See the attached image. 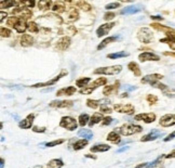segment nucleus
<instances>
[{
  "mask_svg": "<svg viewBox=\"0 0 175 168\" xmlns=\"http://www.w3.org/2000/svg\"><path fill=\"white\" fill-rule=\"evenodd\" d=\"M143 130V128L139 125H134V124H126L122 125L118 129L119 134H122V136H132V134L138 133Z\"/></svg>",
  "mask_w": 175,
  "mask_h": 168,
  "instance_id": "1",
  "label": "nucleus"
},
{
  "mask_svg": "<svg viewBox=\"0 0 175 168\" xmlns=\"http://www.w3.org/2000/svg\"><path fill=\"white\" fill-rule=\"evenodd\" d=\"M137 39L143 44H150L154 41V33L148 27H142L137 31Z\"/></svg>",
  "mask_w": 175,
  "mask_h": 168,
  "instance_id": "2",
  "label": "nucleus"
},
{
  "mask_svg": "<svg viewBox=\"0 0 175 168\" xmlns=\"http://www.w3.org/2000/svg\"><path fill=\"white\" fill-rule=\"evenodd\" d=\"M122 71L121 65H111V66L100 67L94 71V74H102V75H118Z\"/></svg>",
  "mask_w": 175,
  "mask_h": 168,
  "instance_id": "3",
  "label": "nucleus"
},
{
  "mask_svg": "<svg viewBox=\"0 0 175 168\" xmlns=\"http://www.w3.org/2000/svg\"><path fill=\"white\" fill-rule=\"evenodd\" d=\"M59 126L64 128V129L69 130V131H74V130L77 129L78 123L75 118H72L70 116H64L62 117L61 122H59Z\"/></svg>",
  "mask_w": 175,
  "mask_h": 168,
  "instance_id": "4",
  "label": "nucleus"
},
{
  "mask_svg": "<svg viewBox=\"0 0 175 168\" xmlns=\"http://www.w3.org/2000/svg\"><path fill=\"white\" fill-rule=\"evenodd\" d=\"M150 26H152L154 29H157V31H161L163 33H165L167 35V38L170 39L171 41H174L175 39V33H174V29L169 27V26H164V25H160L158 23H152Z\"/></svg>",
  "mask_w": 175,
  "mask_h": 168,
  "instance_id": "5",
  "label": "nucleus"
},
{
  "mask_svg": "<svg viewBox=\"0 0 175 168\" xmlns=\"http://www.w3.org/2000/svg\"><path fill=\"white\" fill-rule=\"evenodd\" d=\"M13 15H18V18H22V20H28L33 16V12L31 10H29L28 8H15L14 10H12Z\"/></svg>",
  "mask_w": 175,
  "mask_h": 168,
  "instance_id": "6",
  "label": "nucleus"
},
{
  "mask_svg": "<svg viewBox=\"0 0 175 168\" xmlns=\"http://www.w3.org/2000/svg\"><path fill=\"white\" fill-rule=\"evenodd\" d=\"M113 110L118 113L128 114V115H132L135 112V107L132 104H115Z\"/></svg>",
  "mask_w": 175,
  "mask_h": 168,
  "instance_id": "7",
  "label": "nucleus"
},
{
  "mask_svg": "<svg viewBox=\"0 0 175 168\" xmlns=\"http://www.w3.org/2000/svg\"><path fill=\"white\" fill-rule=\"evenodd\" d=\"M67 75V71L66 70H63L62 73L59 74V76H56V77H54L53 79L51 80H48V81H44V83H39V84H35V85L30 86L31 88H40V87H49V86H52L54 85V84H56L57 81L59 80V78L63 77V76Z\"/></svg>",
  "mask_w": 175,
  "mask_h": 168,
  "instance_id": "8",
  "label": "nucleus"
},
{
  "mask_svg": "<svg viewBox=\"0 0 175 168\" xmlns=\"http://www.w3.org/2000/svg\"><path fill=\"white\" fill-rule=\"evenodd\" d=\"M116 25L115 22H111V23H106V24H103V25H100L97 29H96V35L97 37H103V36H106L109 31L113 29V26Z\"/></svg>",
  "mask_w": 175,
  "mask_h": 168,
  "instance_id": "9",
  "label": "nucleus"
},
{
  "mask_svg": "<svg viewBox=\"0 0 175 168\" xmlns=\"http://www.w3.org/2000/svg\"><path fill=\"white\" fill-rule=\"evenodd\" d=\"M135 120H143L146 124H150L156 120V114L154 113H142L135 115Z\"/></svg>",
  "mask_w": 175,
  "mask_h": 168,
  "instance_id": "10",
  "label": "nucleus"
},
{
  "mask_svg": "<svg viewBox=\"0 0 175 168\" xmlns=\"http://www.w3.org/2000/svg\"><path fill=\"white\" fill-rule=\"evenodd\" d=\"M72 104H74V101L72 100H54L50 102L49 106L63 109V107H70V106H72Z\"/></svg>",
  "mask_w": 175,
  "mask_h": 168,
  "instance_id": "11",
  "label": "nucleus"
},
{
  "mask_svg": "<svg viewBox=\"0 0 175 168\" xmlns=\"http://www.w3.org/2000/svg\"><path fill=\"white\" fill-rule=\"evenodd\" d=\"M175 124V116L174 114H165L160 118V125L162 127H170L174 126Z\"/></svg>",
  "mask_w": 175,
  "mask_h": 168,
  "instance_id": "12",
  "label": "nucleus"
},
{
  "mask_svg": "<svg viewBox=\"0 0 175 168\" xmlns=\"http://www.w3.org/2000/svg\"><path fill=\"white\" fill-rule=\"evenodd\" d=\"M162 78L163 75H161V74H150V75H146L144 78H142L141 81H142V84H149L151 86L152 84L157 83V81H159Z\"/></svg>",
  "mask_w": 175,
  "mask_h": 168,
  "instance_id": "13",
  "label": "nucleus"
},
{
  "mask_svg": "<svg viewBox=\"0 0 175 168\" xmlns=\"http://www.w3.org/2000/svg\"><path fill=\"white\" fill-rule=\"evenodd\" d=\"M72 44V39H70L69 36H64L59 39L56 44V48L61 51H65L66 49H68Z\"/></svg>",
  "mask_w": 175,
  "mask_h": 168,
  "instance_id": "14",
  "label": "nucleus"
},
{
  "mask_svg": "<svg viewBox=\"0 0 175 168\" xmlns=\"http://www.w3.org/2000/svg\"><path fill=\"white\" fill-rule=\"evenodd\" d=\"M138 60L141 62H147V61H159L160 57L154 54L152 52H143L138 55Z\"/></svg>",
  "mask_w": 175,
  "mask_h": 168,
  "instance_id": "15",
  "label": "nucleus"
},
{
  "mask_svg": "<svg viewBox=\"0 0 175 168\" xmlns=\"http://www.w3.org/2000/svg\"><path fill=\"white\" fill-rule=\"evenodd\" d=\"M33 119H35V115H33V114H29L26 118H24L23 120L20 122L18 126H20V128H22V129H29V128H31V126H33Z\"/></svg>",
  "mask_w": 175,
  "mask_h": 168,
  "instance_id": "16",
  "label": "nucleus"
},
{
  "mask_svg": "<svg viewBox=\"0 0 175 168\" xmlns=\"http://www.w3.org/2000/svg\"><path fill=\"white\" fill-rule=\"evenodd\" d=\"M162 132L161 131H158L157 129H154L151 132H149L148 134H146V136H144V137L141 139V141L142 142H147V141H154V140L158 139L159 137H162Z\"/></svg>",
  "mask_w": 175,
  "mask_h": 168,
  "instance_id": "17",
  "label": "nucleus"
},
{
  "mask_svg": "<svg viewBox=\"0 0 175 168\" xmlns=\"http://www.w3.org/2000/svg\"><path fill=\"white\" fill-rule=\"evenodd\" d=\"M66 11H68L67 13V18H66V22L68 23H72V22H75L78 20L79 18V12L76 8H68L66 9Z\"/></svg>",
  "mask_w": 175,
  "mask_h": 168,
  "instance_id": "18",
  "label": "nucleus"
},
{
  "mask_svg": "<svg viewBox=\"0 0 175 168\" xmlns=\"http://www.w3.org/2000/svg\"><path fill=\"white\" fill-rule=\"evenodd\" d=\"M119 86H120L119 81H116L113 85L107 86V87H105V88L103 89V94L104 96H110L113 93H117L119 90Z\"/></svg>",
  "mask_w": 175,
  "mask_h": 168,
  "instance_id": "19",
  "label": "nucleus"
},
{
  "mask_svg": "<svg viewBox=\"0 0 175 168\" xmlns=\"http://www.w3.org/2000/svg\"><path fill=\"white\" fill-rule=\"evenodd\" d=\"M76 91H77L76 87H74V86H69V87H66V88L59 89V90L56 92V96L57 97H63V96L69 97V96H72Z\"/></svg>",
  "mask_w": 175,
  "mask_h": 168,
  "instance_id": "20",
  "label": "nucleus"
},
{
  "mask_svg": "<svg viewBox=\"0 0 175 168\" xmlns=\"http://www.w3.org/2000/svg\"><path fill=\"white\" fill-rule=\"evenodd\" d=\"M118 39H119V36H118V35H117V36H109V37H107V38L104 39L103 41L100 42V44L97 46V50L104 49V48H106V47L108 46L109 44H113V42L117 41Z\"/></svg>",
  "mask_w": 175,
  "mask_h": 168,
  "instance_id": "21",
  "label": "nucleus"
},
{
  "mask_svg": "<svg viewBox=\"0 0 175 168\" xmlns=\"http://www.w3.org/2000/svg\"><path fill=\"white\" fill-rule=\"evenodd\" d=\"M52 11L55 13H63L66 11L67 9V3L66 2H62V1H57V2L53 3L52 5Z\"/></svg>",
  "mask_w": 175,
  "mask_h": 168,
  "instance_id": "22",
  "label": "nucleus"
},
{
  "mask_svg": "<svg viewBox=\"0 0 175 168\" xmlns=\"http://www.w3.org/2000/svg\"><path fill=\"white\" fill-rule=\"evenodd\" d=\"M107 140L110 141V142L115 143V144L120 142V134H119V132H118V129H115L111 132H109V133L107 134Z\"/></svg>",
  "mask_w": 175,
  "mask_h": 168,
  "instance_id": "23",
  "label": "nucleus"
},
{
  "mask_svg": "<svg viewBox=\"0 0 175 168\" xmlns=\"http://www.w3.org/2000/svg\"><path fill=\"white\" fill-rule=\"evenodd\" d=\"M33 44V38L30 35L24 34L21 37V46L22 47H30Z\"/></svg>",
  "mask_w": 175,
  "mask_h": 168,
  "instance_id": "24",
  "label": "nucleus"
},
{
  "mask_svg": "<svg viewBox=\"0 0 175 168\" xmlns=\"http://www.w3.org/2000/svg\"><path fill=\"white\" fill-rule=\"evenodd\" d=\"M102 119H103V114H100V113H94L91 116V118L89 119V126L90 127H93L94 125L98 124V123L102 122Z\"/></svg>",
  "mask_w": 175,
  "mask_h": 168,
  "instance_id": "25",
  "label": "nucleus"
},
{
  "mask_svg": "<svg viewBox=\"0 0 175 168\" xmlns=\"http://www.w3.org/2000/svg\"><path fill=\"white\" fill-rule=\"evenodd\" d=\"M14 28L18 33L23 34L24 31L27 29V23H26L25 20H22V18H18V21L16 22V24L14 25Z\"/></svg>",
  "mask_w": 175,
  "mask_h": 168,
  "instance_id": "26",
  "label": "nucleus"
},
{
  "mask_svg": "<svg viewBox=\"0 0 175 168\" xmlns=\"http://www.w3.org/2000/svg\"><path fill=\"white\" fill-rule=\"evenodd\" d=\"M128 68H129L130 71H131L132 73H133L134 75L137 76V77H139V76L142 75V71H141V68H139L138 64L135 62H130L129 65H128Z\"/></svg>",
  "mask_w": 175,
  "mask_h": 168,
  "instance_id": "27",
  "label": "nucleus"
},
{
  "mask_svg": "<svg viewBox=\"0 0 175 168\" xmlns=\"http://www.w3.org/2000/svg\"><path fill=\"white\" fill-rule=\"evenodd\" d=\"M70 5H74L75 7H78L79 9L85 11V12H88V11H90L91 9H92L91 5H90V3H88L87 1H77V2H70Z\"/></svg>",
  "mask_w": 175,
  "mask_h": 168,
  "instance_id": "28",
  "label": "nucleus"
},
{
  "mask_svg": "<svg viewBox=\"0 0 175 168\" xmlns=\"http://www.w3.org/2000/svg\"><path fill=\"white\" fill-rule=\"evenodd\" d=\"M110 150V147L108 144H96L94 147H91V152L96 153V152H107Z\"/></svg>",
  "mask_w": 175,
  "mask_h": 168,
  "instance_id": "29",
  "label": "nucleus"
},
{
  "mask_svg": "<svg viewBox=\"0 0 175 168\" xmlns=\"http://www.w3.org/2000/svg\"><path fill=\"white\" fill-rule=\"evenodd\" d=\"M141 11V9L137 7V5H130V7H126V8H124L123 10H121V14H135V13L139 12Z\"/></svg>",
  "mask_w": 175,
  "mask_h": 168,
  "instance_id": "30",
  "label": "nucleus"
},
{
  "mask_svg": "<svg viewBox=\"0 0 175 168\" xmlns=\"http://www.w3.org/2000/svg\"><path fill=\"white\" fill-rule=\"evenodd\" d=\"M78 136L82 137L83 139H85V140H89L93 138V132L89 129H81V130H79V132H78Z\"/></svg>",
  "mask_w": 175,
  "mask_h": 168,
  "instance_id": "31",
  "label": "nucleus"
},
{
  "mask_svg": "<svg viewBox=\"0 0 175 168\" xmlns=\"http://www.w3.org/2000/svg\"><path fill=\"white\" fill-rule=\"evenodd\" d=\"M107 84V79L106 78H104V77H100V78H97L96 80H94L92 84H91L89 87H93V88H97V87H100V86H104V85H106Z\"/></svg>",
  "mask_w": 175,
  "mask_h": 168,
  "instance_id": "32",
  "label": "nucleus"
},
{
  "mask_svg": "<svg viewBox=\"0 0 175 168\" xmlns=\"http://www.w3.org/2000/svg\"><path fill=\"white\" fill-rule=\"evenodd\" d=\"M129 57V53L123 51H120V52H113V53H110V54H107V58L111 60H115V59H120V58H126Z\"/></svg>",
  "mask_w": 175,
  "mask_h": 168,
  "instance_id": "33",
  "label": "nucleus"
},
{
  "mask_svg": "<svg viewBox=\"0 0 175 168\" xmlns=\"http://www.w3.org/2000/svg\"><path fill=\"white\" fill-rule=\"evenodd\" d=\"M88 140L85 139H80L78 140V141H76L75 144H74V150L75 151H79L81 150V149H83L84 147H87L88 145Z\"/></svg>",
  "mask_w": 175,
  "mask_h": 168,
  "instance_id": "34",
  "label": "nucleus"
},
{
  "mask_svg": "<svg viewBox=\"0 0 175 168\" xmlns=\"http://www.w3.org/2000/svg\"><path fill=\"white\" fill-rule=\"evenodd\" d=\"M16 5H18V2H16V1L3 0V1H0V9H8V8H11V7H14Z\"/></svg>",
  "mask_w": 175,
  "mask_h": 168,
  "instance_id": "35",
  "label": "nucleus"
},
{
  "mask_svg": "<svg viewBox=\"0 0 175 168\" xmlns=\"http://www.w3.org/2000/svg\"><path fill=\"white\" fill-rule=\"evenodd\" d=\"M64 165V163H63L62 160H52L49 162V164H48V167L49 168H61L62 166Z\"/></svg>",
  "mask_w": 175,
  "mask_h": 168,
  "instance_id": "36",
  "label": "nucleus"
},
{
  "mask_svg": "<svg viewBox=\"0 0 175 168\" xmlns=\"http://www.w3.org/2000/svg\"><path fill=\"white\" fill-rule=\"evenodd\" d=\"M52 1H39L38 2V8L41 11H46L51 9Z\"/></svg>",
  "mask_w": 175,
  "mask_h": 168,
  "instance_id": "37",
  "label": "nucleus"
},
{
  "mask_svg": "<svg viewBox=\"0 0 175 168\" xmlns=\"http://www.w3.org/2000/svg\"><path fill=\"white\" fill-rule=\"evenodd\" d=\"M91 81V78L89 77H84V78H80V79H78L77 81H76V86L77 87H81V88H84V87H87L88 85H89V83Z\"/></svg>",
  "mask_w": 175,
  "mask_h": 168,
  "instance_id": "38",
  "label": "nucleus"
},
{
  "mask_svg": "<svg viewBox=\"0 0 175 168\" xmlns=\"http://www.w3.org/2000/svg\"><path fill=\"white\" fill-rule=\"evenodd\" d=\"M89 119H90V116L88 115V114H81L79 116V119H78V124L80 125L81 127L85 126V125L88 124V122H89Z\"/></svg>",
  "mask_w": 175,
  "mask_h": 168,
  "instance_id": "39",
  "label": "nucleus"
},
{
  "mask_svg": "<svg viewBox=\"0 0 175 168\" xmlns=\"http://www.w3.org/2000/svg\"><path fill=\"white\" fill-rule=\"evenodd\" d=\"M27 29H28L30 33H38L39 26L37 25L36 22H28V23H27Z\"/></svg>",
  "mask_w": 175,
  "mask_h": 168,
  "instance_id": "40",
  "label": "nucleus"
},
{
  "mask_svg": "<svg viewBox=\"0 0 175 168\" xmlns=\"http://www.w3.org/2000/svg\"><path fill=\"white\" fill-rule=\"evenodd\" d=\"M100 114H110L113 112V109L107 104H100Z\"/></svg>",
  "mask_w": 175,
  "mask_h": 168,
  "instance_id": "41",
  "label": "nucleus"
},
{
  "mask_svg": "<svg viewBox=\"0 0 175 168\" xmlns=\"http://www.w3.org/2000/svg\"><path fill=\"white\" fill-rule=\"evenodd\" d=\"M12 35V31L11 29L7 28V27H2V28L0 29V36L3 37V38H8Z\"/></svg>",
  "mask_w": 175,
  "mask_h": 168,
  "instance_id": "42",
  "label": "nucleus"
},
{
  "mask_svg": "<svg viewBox=\"0 0 175 168\" xmlns=\"http://www.w3.org/2000/svg\"><path fill=\"white\" fill-rule=\"evenodd\" d=\"M94 90H95V88H93V87H89V86H87V87H84V88L80 89L79 92L81 93V94H90V93H92Z\"/></svg>",
  "mask_w": 175,
  "mask_h": 168,
  "instance_id": "43",
  "label": "nucleus"
},
{
  "mask_svg": "<svg viewBox=\"0 0 175 168\" xmlns=\"http://www.w3.org/2000/svg\"><path fill=\"white\" fill-rule=\"evenodd\" d=\"M64 142H65L64 139H59V140H54V141H51V142L46 143V145L48 147H55V145L62 144V143H64Z\"/></svg>",
  "mask_w": 175,
  "mask_h": 168,
  "instance_id": "44",
  "label": "nucleus"
},
{
  "mask_svg": "<svg viewBox=\"0 0 175 168\" xmlns=\"http://www.w3.org/2000/svg\"><path fill=\"white\" fill-rule=\"evenodd\" d=\"M147 102L150 104V105H154V104H156L158 102V98L156 96H152V94H148L146 98Z\"/></svg>",
  "mask_w": 175,
  "mask_h": 168,
  "instance_id": "45",
  "label": "nucleus"
},
{
  "mask_svg": "<svg viewBox=\"0 0 175 168\" xmlns=\"http://www.w3.org/2000/svg\"><path fill=\"white\" fill-rule=\"evenodd\" d=\"M18 21V16H11V18H8V21H7V25L11 26V27H14V25H15Z\"/></svg>",
  "mask_w": 175,
  "mask_h": 168,
  "instance_id": "46",
  "label": "nucleus"
},
{
  "mask_svg": "<svg viewBox=\"0 0 175 168\" xmlns=\"http://www.w3.org/2000/svg\"><path fill=\"white\" fill-rule=\"evenodd\" d=\"M18 5H22L23 7H25V8H27V7H28V9H29V8H33V7H35L36 2H35V1H21V2H18Z\"/></svg>",
  "mask_w": 175,
  "mask_h": 168,
  "instance_id": "47",
  "label": "nucleus"
},
{
  "mask_svg": "<svg viewBox=\"0 0 175 168\" xmlns=\"http://www.w3.org/2000/svg\"><path fill=\"white\" fill-rule=\"evenodd\" d=\"M120 7V3L119 2H110L108 5H106L105 9L106 10H113V9H117Z\"/></svg>",
  "mask_w": 175,
  "mask_h": 168,
  "instance_id": "48",
  "label": "nucleus"
},
{
  "mask_svg": "<svg viewBox=\"0 0 175 168\" xmlns=\"http://www.w3.org/2000/svg\"><path fill=\"white\" fill-rule=\"evenodd\" d=\"M113 119L111 118L110 116H106V117H103V119H102V126H108V125L111 124V122H113Z\"/></svg>",
  "mask_w": 175,
  "mask_h": 168,
  "instance_id": "49",
  "label": "nucleus"
},
{
  "mask_svg": "<svg viewBox=\"0 0 175 168\" xmlns=\"http://www.w3.org/2000/svg\"><path fill=\"white\" fill-rule=\"evenodd\" d=\"M115 16H116V13L107 12V13H105V15H104V20H105V21H107L109 23V21H111V20H113Z\"/></svg>",
  "mask_w": 175,
  "mask_h": 168,
  "instance_id": "50",
  "label": "nucleus"
},
{
  "mask_svg": "<svg viewBox=\"0 0 175 168\" xmlns=\"http://www.w3.org/2000/svg\"><path fill=\"white\" fill-rule=\"evenodd\" d=\"M33 132H44L46 131V127H38V126H35L33 128Z\"/></svg>",
  "mask_w": 175,
  "mask_h": 168,
  "instance_id": "51",
  "label": "nucleus"
},
{
  "mask_svg": "<svg viewBox=\"0 0 175 168\" xmlns=\"http://www.w3.org/2000/svg\"><path fill=\"white\" fill-rule=\"evenodd\" d=\"M7 16H8V13L5 12V11H0V23L5 21Z\"/></svg>",
  "mask_w": 175,
  "mask_h": 168,
  "instance_id": "52",
  "label": "nucleus"
},
{
  "mask_svg": "<svg viewBox=\"0 0 175 168\" xmlns=\"http://www.w3.org/2000/svg\"><path fill=\"white\" fill-rule=\"evenodd\" d=\"M174 136H175L174 132H172L171 134H169V136H167V137L164 139V142H167V141H171V140H173V139H174Z\"/></svg>",
  "mask_w": 175,
  "mask_h": 168,
  "instance_id": "53",
  "label": "nucleus"
},
{
  "mask_svg": "<svg viewBox=\"0 0 175 168\" xmlns=\"http://www.w3.org/2000/svg\"><path fill=\"white\" fill-rule=\"evenodd\" d=\"M151 20H154V21H162L163 18L162 16H160V15H151Z\"/></svg>",
  "mask_w": 175,
  "mask_h": 168,
  "instance_id": "54",
  "label": "nucleus"
},
{
  "mask_svg": "<svg viewBox=\"0 0 175 168\" xmlns=\"http://www.w3.org/2000/svg\"><path fill=\"white\" fill-rule=\"evenodd\" d=\"M163 164L162 163H159V164H156V165H152V166H148L147 165V167L148 168H163Z\"/></svg>",
  "mask_w": 175,
  "mask_h": 168,
  "instance_id": "55",
  "label": "nucleus"
},
{
  "mask_svg": "<svg viewBox=\"0 0 175 168\" xmlns=\"http://www.w3.org/2000/svg\"><path fill=\"white\" fill-rule=\"evenodd\" d=\"M128 149H129V147H123L122 149H119V150L117 151V152H118V153H122V152H124V151L128 150Z\"/></svg>",
  "mask_w": 175,
  "mask_h": 168,
  "instance_id": "56",
  "label": "nucleus"
},
{
  "mask_svg": "<svg viewBox=\"0 0 175 168\" xmlns=\"http://www.w3.org/2000/svg\"><path fill=\"white\" fill-rule=\"evenodd\" d=\"M147 165H148V163H143V164H139V165L136 166L135 168H144V167H146Z\"/></svg>",
  "mask_w": 175,
  "mask_h": 168,
  "instance_id": "57",
  "label": "nucleus"
},
{
  "mask_svg": "<svg viewBox=\"0 0 175 168\" xmlns=\"http://www.w3.org/2000/svg\"><path fill=\"white\" fill-rule=\"evenodd\" d=\"M174 154H175V152H174V150L171 152V154H169L167 156H165V158H173L174 157Z\"/></svg>",
  "mask_w": 175,
  "mask_h": 168,
  "instance_id": "58",
  "label": "nucleus"
},
{
  "mask_svg": "<svg viewBox=\"0 0 175 168\" xmlns=\"http://www.w3.org/2000/svg\"><path fill=\"white\" fill-rule=\"evenodd\" d=\"M126 89H128V90H134L135 87H133V86H131V85H128V86H126Z\"/></svg>",
  "mask_w": 175,
  "mask_h": 168,
  "instance_id": "59",
  "label": "nucleus"
},
{
  "mask_svg": "<svg viewBox=\"0 0 175 168\" xmlns=\"http://www.w3.org/2000/svg\"><path fill=\"white\" fill-rule=\"evenodd\" d=\"M3 166H5V160L0 158V168H3Z\"/></svg>",
  "mask_w": 175,
  "mask_h": 168,
  "instance_id": "60",
  "label": "nucleus"
},
{
  "mask_svg": "<svg viewBox=\"0 0 175 168\" xmlns=\"http://www.w3.org/2000/svg\"><path fill=\"white\" fill-rule=\"evenodd\" d=\"M85 157L87 158H93V160H96V157L94 155H91V154H87V155H85Z\"/></svg>",
  "mask_w": 175,
  "mask_h": 168,
  "instance_id": "61",
  "label": "nucleus"
},
{
  "mask_svg": "<svg viewBox=\"0 0 175 168\" xmlns=\"http://www.w3.org/2000/svg\"><path fill=\"white\" fill-rule=\"evenodd\" d=\"M126 97H129V93H128V92H124V93H122V94H121V96H120V98H126Z\"/></svg>",
  "mask_w": 175,
  "mask_h": 168,
  "instance_id": "62",
  "label": "nucleus"
},
{
  "mask_svg": "<svg viewBox=\"0 0 175 168\" xmlns=\"http://www.w3.org/2000/svg\"><path fill=\"white\" fill-rule=\"evenodd\" d=\"M2 127H3V124L1 122H0V129H2Z\"/></svg>",
  "mask_w": 175,
  "mask_h": 168,
  "instance_id": "63",
  "label": "nucleus"
}]
</instances>
